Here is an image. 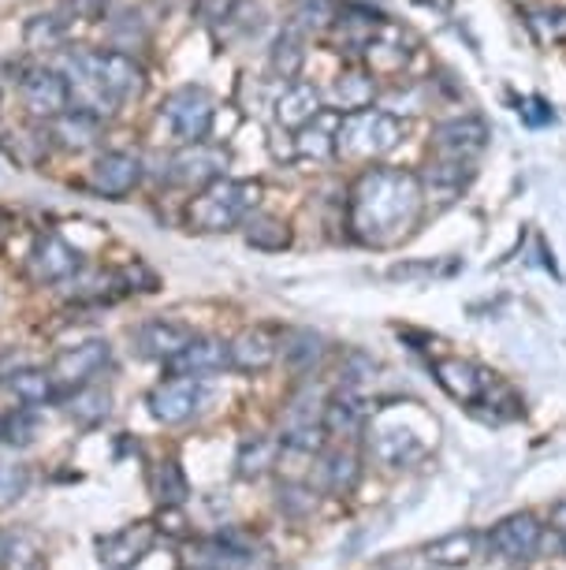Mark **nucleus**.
Here are the masks:
<instances>
[{
	"instance_id": "dca6fc26",
	"label": "nucleus",
	"mask_w": 566,
	"mask_h": 570,
	"mask_svg": "<svg viewBox=\"0 0 566 570\" xmlns=\"http://www.w3.org/2000/svg\"><path fill=\"white\" fill-rule=\"evenodd\" d=\"M488 142V127L480 124V120H451V124H440L436 127V138H433V146H436V157H444V160H463V165H469V157L480 154Z\"/></svg>"
},
{
	"instance_id": "aec40b11",
	"label": "nucleus",
	"mask_w": 566,
	"mask_h": 570,
	"mask_svg": "<svg viewBox=\"0 0 566 570\" xmlns=\"http://www.w3.org/2000/svg\"><path fill=\"white\" fill-rule=\"evenodd\" d=\"M317 112H320V94H317V86H309V82L287 86L280 94V101H276V120L284 127H291V131L309 127L317 120Z\"/></svg>"
},
{
	"instance_id": "39448f33",
	"label": "nucleus",
	"mask_w": 566,
	"mask_h": 570,
	"mask_svg": "<svg viewBox=\"0 0 566 570\" xmlns=\"http://www.w3.org/2000/svg\"><path fill=\"white\" fill-rule=\"evenodd\" d=\"M165 120L179 142L198 146V142H206L212 131L217 105H212V98L201 86H183V90H176L172 98L165 101Z\"/></svg>"
},
{
	"instance_id": "2eb2a0df",
	"label": "nucleus",
	"mask_w": 566,
	"mask_h": 570,
	"mask_svg": "<svg viewBox=\"0 0 566 570\" xmlns=\"http://www.w3.org/2000/svg\"><path fill=\"white\" fill-rule=\"evenodd\" d=\"M433 376L440 381V389L451 395L458 403H480L488 392H493V376L485 370H477L474 362H463V358H440L433 362Z\"/></svg>"
},
{
	"instance_id": "f257e3e1",
	"label": "nucleus",
	"mask_w": 566,
	"mask_h": 570,
	"mask_svg": "<svg viewBox=\"0 0 566 570\" xmlns=\"http://www.w3.org/2000/svg\"><path fill=\"white\" fill-rule=\"evenodd\" d=\"M421 179L399 168H369L350 190V232L369 246L403 239L421 213Z\"/></svg>"
},
{
	"instance_id": "58836bf2",
	"label": "nucleus",
	"mask_w": 566,
	"mask_h": 570,
	"mask_svg": "<svg viewBox=\"0 0 566 570\" xmlns=\"http://www.w3.org/2000/svg\"><path fill=\"white\" fill-rule=\"evenodd\" d=\"M522 116H526V124H533V127L552 124V109H548V105H544L540 98H529V101H526V109H522Z\"/></svg>"
},
{
	"instance_id": "f03ea898",
	"label": "nucleus",
	"mask_w": 566,
	"mask_h": 570,
	"mask_svg": "<svg viewBox=\"0 0 566 570\" xmlns=\"http://www.w3.org/2000/svg\"><path fill=\"white\" fill-rule=\"evenodd\" d=\"M63 79L71 86V101L79 112L112 116L120 105L142 94V68L127 52H71L63 63Z\"/></svg>"
},
{
	"instance_id": "9b49d317",
	"label": "nucleus",
	"mask_w": 566,
	"mask_h": 570,
	"mask_svg": "<svg viewBox=\"0 0 566 570\" xmlns=\"http://www.w3.org/2000/svg\"><path fill=\"white\" fill-rule=\"evenodd\" d=\"M168 370L176 376H190V381L224 373V370H231V343H224L217 336H195L172 362H168Z\"/></svg>"
},
{
	"instance_id": "cd10ccee",
	"label": "nucleus",
	"mask_w": 566,
	"mask_h": 570,
	"mask_svg": "<svg viewBox=\"0 0 566 570\" xmlns=\"http://www.w3.org/2000/svg\"><path fill=\"white\" fill-rule=\"evenodd\" d=\"M332 101L347 112H361L373 105V79L366 71H344L332 86Z\"/></svg>"
},
{
	"instance_id": "473e14b6",
	"label": "nucleus",
	"mask_w": 566,
	"mask_h": 570,
	"mask_svg": "<svg viewBox=\"0 0 566 570\" xmlns=\"http://www.w3.org/2000/svg\"><path fill=\"white\" fill-rule=\"evenodd\" d=\"M429 187L433 190H444V195H455V190H463L469 176H474V168L463 165V160H436V165H429Z\"/></svg>"
},
{
	"instance_id": "1a4fd4ad",
	"label": "nucleus",
	"mask_w": 566,
	"mask_h": 570,
	"mask_svg": "<svg viewBox=\"0 0 566 570\" xmlns=\"http://www.w3.org/2000/svg\"><path fill=\"white\" fill-rule=\"evenodd\" d=\"M195 340V332L179 321H168V317H153V321H142L135 332H131V347L138 358H149V362H172L187 343Z\"/></svg>"
},
{
	"instance_id": "ea45409f",
	"label": "nucleus",
	"mask_w": 566,
	"mask_h": 570,
	"mask_svg": "<svg viewBox=\"0 0 566 570\" xmlns=\"http://www.w3.org/2000/svg\"><path fill=\"white\" fill-rule=\"evenodd\" d=\"M187 570H190V567H187Z\"/></svg>"
},
{
	"instance_id": "412c9836",
	"label": "nucleus",
	"mask_w": 566,
	"mask_h": 570,
	"mask_svg": "<svg viewBox=\"0 0 566 570\" xmlns=\"http://www.w3.org/2000/svg\"><path fill=\"white\" fill-rule=\"evenodd\" d=\"M4 389L16 395L23 406H46L60 395L57 381H52L49 370H38V365H23V370H12L4 376Z\"/></svg>"
},
{
	"instance_id": "a211bd4d",
	"label": "nucleus",
	"mask_w": 566,
	"mask_h": 570,
	"mask_svg": "<svg viewBox=\"0 0 566 570\" xmlns=\"http://www.w3.org/2000/svg\"><path fill=\"white\" fill-rule=\"evenodd\" d=\"M373 455H377L384 466H410L414 459L425 455V444L407 425H380L377 433H373Z\"/></svg>"
},
{
	"instance_id": "c9c22d12",
	"label": "nucleus",
	"mask_w": 566,
	"mask_h": 570,
	"mask_svg": "<svg viewBox=\"0 0 566 570\" xmlns=\"http://www.w3.org/2000/svg\"><path fill=\"white\" fill-rule=\"evenodd\" d=\"M302 60H306V49H302V41H298L295 30H287V35L276 41V52H272V68L284 75V79H291V75L302 68Z\"/></svg>"
},
{
	"instance_id": "72a5a7b5",
	"label": "nucleus",
	"mask_w": 566,
	"mask_h": 570,
	"mask_svg": "<svg viewBox=\"0 0 566 570\" xmlns=\"http://www.w3.org/2000/svg\"><path fill=\"white\" fill-rule=\"evenodd\" d=\"M30 489V470L23 462H0V508H12L27 497Z\"/></svg>"
},
{
	"instance_id": "bb28decb",
	"label": "nucleus",
	"mask_w": 566,
	"mask_h": 570,
	"mask_svg": "<svg viewBox=\"0 0 566 570\" xmlns=\"http://www.w3.org/2000/svg\"><path fill=\"white\" fill-rule=\"evenodd\" d=\"M474 556H477V533H469V530H455L429 544V563H440V567H463Z\"/></svg>"
},
{
	"instance_id": "7c9ffc66",
	"label": "nucleus",
	"mask_w": 566,
	"mask_h": 570,
	"mask_svg": "<svg viewBox=\"0 0 566 570\" xmlns=\"http://www.w3.org/2000/svg\"><path fill=\"white\" fill-rule=\"evenodd\" d=\"M57 138L68 149H87L93 138H98V116L90 112H63L57 120Z\"/></svg>"
},
{
	"instance_id": "20e7f679",
	"label": "nucleus",
	"mask_w": 566,
	"mask_h": 570,
	"mask_svg": "<svg viewBox=\"0 0 566 570\" xmlns=\"http://www.w3.org/2000/svg\"><path fill=\"white\" fill-rule=\"evenodd\" d=\"M403 142V124L391 112L361 109L347 112L336 131V154L347 160H377Z\"/></svg>"
},
{
	"instance_id": "f3484780",
	"label": "nucleus",
	"mask_w": 566,
	"mask_h": 570,
	"mask_svg": "<svg viewBox=\"0 0 566 570\" xmlns=\"http://www.w3.org/2000/svg\"><path fill=\"white\" fill-rule=\"evenodd\" d=\"M30 273L41 284H60V279H71L79 273V254L60 235H41L34 250H30Z\"/></svg>"
},
{
	"instance_id": "e433bc0d",
	"label": "nucleus",
	"mask_w": 566,
	"mask_h": 570,
	"mask_svg": "<svg viewBox=\"0 0 566 570\" xmlns=\"http://www.w3.org/2000/svg\"><path fill=\"white\" fill-rule=\"evenodd\" d=\"M298 154L314 157V160H328L336 154V135H325L320 127H302V131H298Z\"/></svg>"
},
{
	"instance_id": "5701e85b",
	"label": "nucleus",
	"mask_w": 566,
	"mask_h": 570,
	"mask_svg": "<svg viewBox=\"0 0 566 570\" xmlns=\"http://www.w3.org/2000/svg\"><path fill=\"white\" fill-rule=\"evenodd\" d=\"M280 440L272 436H247L239 444V455H235V473L242 481H258L261 473H269L276 466V455H280Z\"/></svg>"
},
{
	"instance_id": "0eeeda50",
	"label": "nucleus",
	"mask_w": 566,
	"mask_h": 570,
	"mask_svg": "<svg viewBox=\"0 0 566 570\" xmlns=\"http://www.w3.org/2000/svg\"><path fill=\"white\" fill-rule=\"evenodd\" d=\"M206 400L209 395H206V389H201V381L172 376V381H160L157 389L146 395V406L160 425H183L201 411V403Z\"/></svg>"
},
{
	"instance_id": "6ab92c4d",
	"label": "nucleus",
	"mask_w": 566,
	"mask_h": 570,
	"mask_svg": "<svg viewBox=\"0 0 566 570\" xmlns=\"http://www.w3.org/2000/svg\"><path fill=\"white\" fill-rule=\"evenodd\" d=\"M276 354H280V340L269 328H247L231 343V370L261 373L276 362Z\"/></svg>"
},
{
	"instance_id": "2f4dec72",
	"label": "nucleus",
	"mask_w": 566,
	"mask_h": 570,
	"mask_svg": "<svg viewBox=\"0 0 566 570\" xmlns=\"http://www.w3.org/2000/svg\"><path fill=\"white\" fill-rule=\"evenodd\" d=\"M247 243L258 246V250H284L287 243H291V232H287L284 220L276 217H250L247 220Z\"/></svg>"
},
{
	"instance_id": "6e6552de",
	"label": "nucleus",
	"mask_w": 566,
	"mask_h": 570,
	"mask_svg": "<svg viewBox=\"0 0 566 570\" xmlns=\"http://www.w3.org/2000/svg\"><path fill=\"white\" fill-rule=\"evenodd\" d=\"M157 541L153 522H131L116 533L98 537V559L105 570H135Z\"/></svg>"
},
{
	"instance_id": "b1692460",
	"label": "nucleus",
	"mask_w": 566,
	"mask_h": 570,
	"mask_svg": "<svg viewBox=\"0 0 566 570\" xmlns=\"http://www.w3.org/2000/svg\"><path fill=\"white\" fill-rule=\"evenodd\" d=\"M112 414V392L101 389V384H87V389H75L68 395V417L79 425H101L105 417Z\"/></svg>"
},
{
	"instance_id": "423d86ee",
	"label": "nucleus",
	"mask_w": 566,
	"mask_h": 570,
	"mask_svg": "<svg viewBox=\"0 0 566 570\" xmlns=\"http://www.w3.org/2000/svg\"><path fill=\"white\" fill-rule=\"evenodd\" d=\"M112 362V343L109 340H87V343H75V347L60 351L57 362L49 365L52 381L57 389H87L93 384V376H101L109 370Z\"/></svg>"
},
{
	"instance_id": "ddd939ff",
	"label": "nucleus",
	"mask_w": 566,
	"mask_h": 570,
	"mask_svg": "<svg viewBox=\"0 0 566 570\" xmlns=\"http://www.w3.org/2000/svg\"><path fill=\"white\" fill-rule=\"evenodd\" d=\"M540 541H544V530H540V522L533 519L529 511L510 514V519H504L493 533H488V544H493V552L510 559V563L533 559V556H537Z\"/></svg>"
},
{
	"instance_id": "c85d7f7f",
	"label": "nucleus",
	"mask_w": 566,
	"mask_h": 570,
	"mask_svg": "<svg viewBox=\"0 0 566 570\" xmlns=\"http://www.w3.org/2000/svg\"><path fill=\"white\" fill-rule=\"evenodd\" d=\"M41 433V417L34 406H16L12 414L0 422V440H4L8 448H30Z\"/></svg>"
},
{
	"instance_id": "f704fd0d",
	"label": "nucleus",
	"mask_w": 566,
	"mask_h": 570,
	"mask_svg": "<svg viewBox=\"0 0 566 570\" xmlns=\"http://www.w3.org/2000/svg\"><path fill=\"white\" fill-rule=\"evenodd\" d=\"M291 19H295L291 30H320L336 19V8H332V0H298Z\"/></svg>"
},
{
	"instance_id": "a878e982",
	"label": "nucleus",
	"mask_w": 566,
	"mask_h": 570,
	"mask_svg": "<svg viewBox=\"0 0 566 570\" xmlns=\"http://www.w3.org/2000/svg\"><path fill=\"white\" fill-rule=\"evenodd\" d=\"M320 478H325V489L336 492V497H347V492H355L358 478H361V466H358L355 451H347V448L328 451L325 462H320Z\"/></svg>"
},
{
	"instance_id": "7ed1b4c3",
	"label": "nucleus",
	"mask_w": 566,
	"mask_h": 570,
	"mask_svg": "<svg viewBox=\"0 0 566 570\" xmlns=\"http://www.w3.org/2000/svg\"><path fill=\"white\" fill-rule=\"evenodd\" d=\"M254 206H258V183L217 179L190 202L187 220L198 232H228L235 224H247Z\"/></svg>"
},
{
	"instance_id": "4468645a",
	"label": "nucleus",
	"mask_w": 566,
	"mask_h": 570,
	"mask_svg": "<svg viewBox=\"0 0 566 570\" xmlns=\"http://www.w3.org/2000/svg\"><path fill=\"white\" fill-rule=\"evenodd\" d=\"M224 168H228V154H224L220 146H209V142L187 146L183 154L172 157V179L179 183V187L206 190L209 183L224 179Z\"/></svg>"
},
{
	"instance_id": "9d476101",
	"label": "nucleus",
	"mask_w": 566,
	"mask_h": 570,
	"mask_svg": "<svg viewBox=\"0 0 566 570\" xmlns=\"http://www.w3.org/2000/svg\"><path fill=\"white\" fill-rule=\"evenodd\" d=\"M23 101L34 116L46 120H60L63 112H71V86L60 71L52 68H30L23 79Z\"/></svg>"
},
{
	"instance_id": "4c0bfd02",
	"label": "nucleus",
	"mask_w": 566,
	"mask_h": 570,
	"mask_svg": "<svg viewBox=\"0 0 566 570\" xmlns=\"http://www.w3.org/2000/svg\"><path fill=\"white\" fill-rule=\"evenodd\" d=\"M529 30L537 35L540 46H548V41H566V12H533Z\"/></svg>"
},
{
	"instance_id": "4be33fe9",
	"label": "nucleus",
	"mask_w": 566,
	"mask_h": 570,
	"mask_svg": "<svg viewBox=\"0 0 566 570\" xmlns=\"http://www.w3.org/2000/svg\"><path fill=\"white\" fill-rule=\"evenodd\" d=\"M149 489H153V497H157V503L165 511L183 508L187 497H190L187 473H183V466H179L176 459H160L157 462L153 473H149Z\"/></svg>"
},
{
	"instance_id": "393cba45",
	"label": "nucleus",
	"mask_w": 566,
	"mask_h": 570,
	"mask_svg": "<svg viewBox=\"0 0 566 570\" xmlns=\"http://www.w3.org/2000/svg\"><path fill=\"white\" fill-rule=\"evenodd\" d=\"M366 414H369V406H366V400H361V392L344 389L332 403L325 406V429L328 433H344V436L358 433L361 422H366Z\"/></svg>"
},
{
	"instance_id": "c756f323",
	"label": "nucleus",
	"mask_w": 566,
	"mask_h": 570,
	"mask_svg": "<svg viewBox=\"0 0 566 570\" xmlns=\"http://www.w3.org/2000/svg\"><path fill=\"white\" fill-rule=\"evenodd\" d=\"M284 358L295 365V370H309V365H317L325 358V340L317 336V332L309 328H295L284 336Z\"/></svg>"
},
{
	"instance_id": "f8f14e48",
	"label": "nucleus",
	"mask_w": 566,
	"mask_h": 570,
	"mask_svg": "<svg viewBox=\"0 0 566 570\" xmlns=\"http://www.w3.org/2000/svg\"><path fill=\"white\" fill-rule=\"evenodd\" d=\"M142 179V160L135 154H123V149H109L93 160L90 171V187L105 198H127Z\"/></svg>"
}]
</instances>
